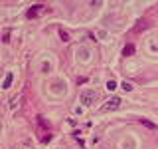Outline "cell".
I'll use <instances>...</instances> for the list:
<instances>
[{"label": "cell", "mask_w": 158, "mask_h": 149, "mask_svg": "<svg viewBox=\"0 0 158 149\" xmlns=\"http://www.w3.org/2000/svg\"><path fill=\"white\" fill-rule=\"evenodd\" d=\"M142 123H144V125H146L148 129H154V123H150V121H146V119H144V121H142Z\"/></svg>", "instance_id": "30bf717a"}, {"label": "cell", "mask_w": 158, "mask_h": 149, "mask_svg": "<svg viewBox=\"0 0 158 149\" xmlns=\"http://www.w3.org/2000/svg\"><path fill=\"white\" fill-rule=\"evenodd\" d=\"M95 99H97V93L93 92V89H87V92L81 93V103H83L85 107L93 106V103H95Z\"/></svg>", "instance_id": "6da1fadb"}, {"label": "cell", "mask_w": 158, "mask_h": 149, "mask_svg": "<svg viewBox=\"0 0 158 149\" xmlns=\"http://www.w3.org/2000/svg\"><path fill=\"white\" fill-rule=\"evenodd\" d=\"M22 103H24V96H14L10 99V109H12V111H18V109L22 107Z\"/></svg>", "instance_id": "3957f363"}, {"label": "cell", "mask_w": 158, "mask_h": 149, "mask_svg": "<svg viewBox=\"0 0 158 149\" xmlns=\"http://www.w3.org/2000/svg\"><path fill=\"white\" fill-rule=\"evenodd\" d=\"M12 79H14V74H6V78H4V84H2V89H8L12 86Z\"/></svg>", "instance_id": "277c9868"}, {"label": "cell", "mask_w": 158, "mask_h": 149, "mask_svg": "<svg viewBox=\"0 0 158 149\" xmlns=\"http://www.w3.org/2000/svg\"><path fill=\"white\" fill-rule=\"evenodd\" d=\"M123 89H125V92H132V84H128V82H123Z\"/></svg>", "instance_id": "ba28073f"}, {"label": "cell", "mask_w": 158, "mask_h": 149, "mask_svg": "<svg viewBox=\"0 0 158 149\" xmlns=\"http://www.w3.org/2000/svg\"><path fill=\"white\" fill-rule=\"evenodd\" d=\"M38 10H42V6H34V8H30V10H28V18L38 16Z\"/></svg>", "instance_id": "5b68a950"}, {"label": "cell", "mask_w": 158, "mask_h": 149, "mask_svg": "<svg viewBox=\"0 0 158 149\" xmlns=\"http://www.w3.org/2000/svg\"><path fill=\"white\" fill-rule=\"evenodd\" d=\"M132 52H135V48H132V46H127L125 50H123V54H125V56H131Z\"/></svg>", "instance_id": "52a82bcc"}, {"label": "cell", "mask_w": 158, "mask_h": 149, "mask_svg": "<svg viewBox=\"0 0 158 149\" xmlns=\"http://www.w3.org/2000/svg\"><path fill=\"white\" fill-rule=\"evenodd\" d=\"M118 106H121V97H118V96H113V97L105 103V106H103V109H105V111H109V109H117Z\"/></svg>", "instance_id": "7a4b0ae2"}, {"label": "cell", "mask_w": 158, "mask_h": 149, "mask_svg": "<svg viewBox=\"0 0 158 149\" xmlns=\"http://www.w3.org/2000/svg\"><path fill=\"white\" fill-rule=\"evenodd\" d=\"M59 36H61V40H65V42L69 40V34H67V32H63V30H59Z\"/></svg>", "instance_id": "9c48e42d"}, {"label": "cell", "mask_w": 158, "mask_h": 149, "mask_svg": "<svg viewBox=\"0 0 158 149\" xmlns=\"http://www.w3.org/2000/svg\"><path fill=\"white\" fill-rule=\"evenodd\" d=\"M115 88H117V82H115V79H109V82H107V89H109V92H113Z\"/></svg>", "instance_id": "8992f818"}]
</instances>
